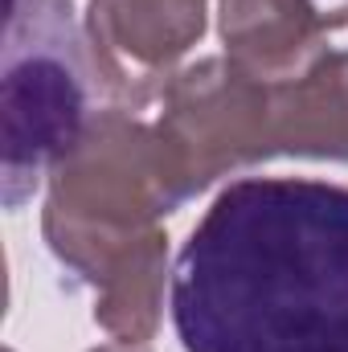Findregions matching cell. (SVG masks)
I'll return each mask as SVG.
<instances>
[{"label":"cell","instance_id":"3","mask_svg":"<svg viewBox=\"0 0 348 352\" xmlns=\"http://www.w3.org/2000/svg\"><path fill=\"white\" fill-rule=\"evenodd\" d=\"M74 0H8L4 25V205L21 209L37 180L87 131L90 58L74 29Z\"/></svg>","mask_w":348,"mask_h":352},{"label":"cell","instance_id":"6","mask_svg":"<svg viewBox=\"0 0 348 352\" xmlns=\"http://www.w3.org/2000/svg\"><path fill=\"white\" fill-rule=\"evenodd\" d=\"M324 25L307 0H221V37L230 62L283 87L324 58Z\"/></svg>","mask_w":348,"mask_h":352},{"label":"cell","instance_id":"1","mask_svg":"<svg viewBox=\"0 0 348 352\" xmlns=\"http://www.w3.org/2000/svg\"><path fill=\"white\" fill-rule=\"evenodd\" d=\"M184 352H348V188L234 180L173 270Z\"/></svg>","mask_w":348,"mask_h":352},{"label":"cell","instance_id":"10","mask_svg":"<svg viewBox=\"0 0 348 352\" xmlns=\"http://www.w3.org/2000/svg\"><path fill=\"white\" fill-rule=\"evenodd\" d=\"M94 352H144V349H135V344H111V349H94Z\"/></svg>","mask_w":348,"mask_h":352},{"label":"cell","instance_id":"2","mask_svg":"<svg viewBox=\"0 0 348 352\" xmlns=\"http://www.w3.org/2000/svg\"><path fill=\"white\" fill-rule=\"evenodd\" d=\"M50 176V250L90 287L156 234L164 213L188 201L160 131L144 127L123 107L94 115Z\"/></svg>","mask_w":348,"mask_h":352},{"label":"cell","instance_id":"4","mask_svg":"<svg viewBox=\"0 0 348 352\" xmlns=\"http://www.w3.org/2000/svg\"><path fill=\"white\" fill-rule=\"evenodd\" d=\"M156 131L193 197L217 176L279 152L274 87L230 58H205L168 82Z\"/></svg>","mask_w":348,"mask_h":352},{"label":"cell","instance_id":"7","mask_svg":"<svg viewBox=\"0 0 348 352\" xmlns=\"http://www.w3.org/2000/svg\"><path fill=\"white\" fill-rule=\"evenodd\" d=\"M274 144L287 156L348 160V54H324L307 74L274 87Z\"/></svg>","mask_w":348,"mask_h":352},{"label":"cell","instance_id":"8","mask_svg":"<svg viewBox=\"0 0 348 352\" xmlns=\"http://www.w3.org/2000/svg\"><path fill=\"white\" fill-rule=\"evenodd\" d=\"M164 266H168V238H164V230H156L94 287L98 291L94 320L119 344H144L156 332Z\"/></svg>","mask_w":348,"mask_h":352},{"label":"cell","instance_id":"5","mask_svg":"<svg viewBox=\"0 0 348 352\" xmlns=\"http://www.w3.org/2000/svg\"><path fill=\"white\" fill-rule=\"evenodd\" d=\"M205 0H94L87 12V45L94 82L123 111L168 90V70L201 41Z\"/></svg>","mask_w":348,"mask_h":352},{"label":"cell","instance_id":"9","mask_svg":"<svg viewBox=\"0 0 348 352\" xmlns=\"http://www.w3.org/2000/svg\"><path fill=\"white\" fill-rule=\"evenodd\" d=\"M307 4L324 29H345L348 25V0H307Z\"/></svg>","mask_w":348,"mask_h":352}]
</instances>
